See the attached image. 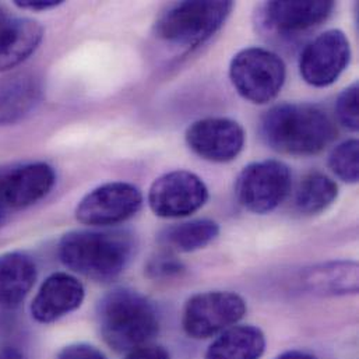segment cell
Wrapping results in <instances>:
<instances>
[{"mask_svg":"<svg viewBox=\"0 0 359 359\" xmlns=\"http://www.w3.org/2000/svg\"><path fill=\"white\" fill-rule=\"evenodd\" d=\"M266 350L263 332L249 325H235L211 343L204 359H260Z\"/></svg>","mask_w":359,"mask_h":359,"instance_id":"cell-19","label":"cell"},{"mask_svg":"<svg viewBox=\"0 0 359 359\" xmlns=\"http://www.w3.org/2000/svg\"><path fill=\"white\" fill-rule=\"evenodd\" d=\"M339 186L322 172H311L299 182L295 191L297 208L308 215L319 214L334 203Z\"/></svg>","mask_w":359,"mask_h":359,"instance_id":"cell-21","label":"cell"},{"mask_svg":"<svg viewBox=\"0 0 359 359\" xmlns=\"http://www.w3.org/2000/svg\"><path fill=\"white\" fill-rule=\"evenodd\" d=\"M189 149L211 163L233 161L245 146L243 128L228 118H204L186 130Z\"/></svg>","mask_w":359,"mask_h":359,"instance_id":"cell-11","label":"cell"},{"mask_svg":"<svg viewBox=\"0 0 359 359\" xmlns=\"http://www.w3.org/2000/svg\"><path fill=\"white\" fill-rule=\"evenodd\" d=\"M183 270H184L183 263L180 259H177V256L171 250H163L157 253L154 257L150 259L147 264L149 276L156 280L177 277Z\"/></svg>","mask_w":359,"mask_h":359,"instance_id":"cell-24","label":"cell"},{"mask_svg":"<svg viewBox=\"0 0 359 359\" xmlns=\"http://www.w3.org/2000/svg\"><path fill=\"white\" fill-rule=\"evenodd\" d=\"M301 283L315 295L341 297L358 292V264L355 262H329L306 269Z\"/></svg>","mask_w":359,"mask_h":359,"instance_id":"cell-17","label":"cell"},{"mask_svg":"<svg viewBox=\"0 0 359 359\" xmlns=\"http://www.w3.org/2000/svg\"><path fill=\"white\" fill-rule=\"evenodd\" d=\"M84 285L67 273H55L41 285L31 304V315L38 323H53L79 309L84 301Z\"/></svg>","mask_w":359,"mask_h":359,"instance_id":"cell-12","label":"cell"},{"mask_svg":"<svg viewBox=\"0 0 359 359\" xmlns=\"http://www.w3.org/2000/svg\"><path fill=\"white\" fill-rule=\"evenodd\" d=\"M208 200V189L189 171H172L154 180L149 191L151 211L163 218H183L198 211Z\"/></svg>","mask_w":359,"mask_h":359,"instance_id":"cell-9","label":"cell"},{"mask_svg":"<svg viewBox=\"0 0 359 359\" xmlns=\"http://www.w3.org/2000/svg\"><path fill=\"white\" fill-rule=\"evenodd\" d=\"M358 83L347 87L337 98L336 116L346 129L357 132L359 128Z\"/></svg>","mask_w":359,"mask_h":359,"instance_id":"cell-23","label":"cell"},{"mask_svg":"<svg viewBox=\"0 0 359 359\" xmlns=\"http://www.w3.org/2000/svg\"><path fill=\"white\" fill-rule=\"evenodd\" d=\"M63 1L59 0H15L14 4L18 8L22 10H29V11H45L50 10L53 7H57Z\"/></svg>","mask_w":359,"mask_h":359,"instance_id":"cell-27","label":"cell"},{"mask_svg":"<svg viewBox=\"0 0 359 359\" xmlns=\"http://www.w3.org/2000/svg\"><path fill=\"white\" fill-rule=\"evenodd\" d=\"M245 313L246 302L235 292H201L186 302L182 313V327L189 337L204 340L238 325Z\"/></svg>","mask_w":359,"mask_h":359,"instance_id":"cell-6","label":"cell"},{"mask_svg":"<svg viewBox=\"0 0 359 359\" xmlns=\"http://www.w3.org/2000/svg\"><path fill=\"white\" fill-rule=\"evenodd\" d=\"M8 17H11V14L8 13V10H7L6 7H3V6H0V25H1Z\"/></svg>","mask_w":359,"mask_h":359,"instance_id":"cell-30","label":"cell"},{"mask_svg":"<svg viewBox=\"0 0 359 359\" xmlns=\"http://www.w3.org/2000/svg\"><path fill=\"white\" fill-rule=\"evenodd\" d=\"M276 359H318L308 353H302V351H288L284 353L283 355L277 357Z\"/></svg>","mask_w":359,"mask_h":359,"instance_id":"cell-29","label":"cell"},{"mask_svg":"<svg viewBox=\"0 0 359 359\" xmlns=\"http://www.w3.org/2000/svg\"><path fill=\"white\" fill-rule=\"evenodd\" d=\"M219 233V226L212 219H191L174 224L160 235V242L171 252L190 253L210 245Z\"/></svg>","mask_w":359,"mask_h":359,"instance_id":"cell-20","label":"cell"},{"mask_svg":"<svg viewBox=\"0 0 359 359\" xmlns=\"http://www.w3.org/2000/svg\"><path fill=\"white\" fill-rule=\"evenodd\" d=\"M55 170L45 163H32L0 177V204L11 208L29 207L53 189Z\"/></svg>","mask_w":359,"mask_h":359,"instance_id":"cell-13","label":"cell"},{"mask_svg":"<svg viewBox=\"0 0 359 359\" xmlns=\"http://www.w3.org/2000/svg\"><path fill=\"white\" fill-rule=\"evenodd\" d=\"M132 253L133 242L122 232L72 231L59 243L62 263L98 283L118 278L129 264Z\"/></svg>","mask_w":359,"mask_h":359,"instance_id":"cell-3","label":"cell"},{"mask_svg":"<svg viewBox=\"0 0 359 359\" xmlns=\"http://www.w3.org/2000/svg\"><path fill=\"white\" fill-rule=\"evenodd\" d=\"M330 170L344 182L357 183L359 180V143L350 139L333 149L329 156Z\"/></svg>","mask_w":359,"mask_h":359,"instance_id":"cell-22","label":"cell"},{"mask_svg":"<svg viewBox=\"0 0 359 359\" xmlns=\"http://www.w3.org/2000/svg\"><path fill=\"white\" fill-rule=\"evenodd\" d=\"M126 359H171L165 348L157 346H143L128 354Z\"/></svg>","mask_w":359,"mask_h":359,"instance_id":"cell-26","label":"cell"},{"mask_svg":"<svg viewBox=\"0 0 359 359\" xmlns=\"http://www.w3.org/2000/svg\"><path fill=\"white\" fill-rule=\"evenodd\" d=\"M43 38L42 25L25 17H8L0 25V72H7L27 60Z\"/></svg>","mask_w":359,"mask_h":359,"instance_id":"cell-15","label":"cell"},{"mask_svg":"<svg viewBox=\"0 0 359 359\" xmlns=\"http://www.w3.org/2000/svg\"><path fill=\"white\" fill-rule=\"evenodd\" d=\"M41 83L32 73L18 72L0 80V126L21 122L38 105Z\"/></svg>","mask_w":359,"mask_h":359,"instance_id":"cell-16","label":"cell"},{"mask_svg":"<svg viewBox=\"0 0 359 359\" xmlns=\"http://www.w3.org/2000/svg\"><path fill=\"white\" fill-rule=\"evenodd\" d=\"M232 8V1L222 0L180 1L158 17L156 34L170 43L196 48L221 29Z\"/></svg>","mask_w":359,"mask_h":359,"instance_id":"cell-4","label":"cell"},{"mask_svg":"<svg viewBox=\"0 0 359 359\" xmlns=\"http://www.w3.org/2000/svg\"><path fill=\"white\" fill-rule=\"evenodd\" d=\"M285 77L284 60L260 46L242 49L229 66V79L238 94L257 105L271 102L280 94Z\"/></svg>","mask_w":359,"mask_h":359,"instance_id":"cell-5","label":"cell"},{"mask_svg":"<svg viewBox=\"0 0 359 359\" xmlns=\"http://www.w3.org/2000/svg\"><path fill=\"white\" fill-rule=\"evenodd\" d=\"M97 319L104 341L116 353H130L147 346L160 332L154 305L129 288H116L98 304Z\"/></svg>","mask_w":359,"mask_h":359,"instance_id":"cell-2","label":"cell"},{"mask_svg":"<svg viewBox=\"0 0 359 359\" xmlns=\"http://www.w3.org/2000/svg\"><path fill=\"white\" fill-rule=\"evenodd\" d=\"M350 59L351 46L347 35L340 29H329L305 46L299 72L308 84L329 87L347 69Z\"/></svg>","mask_w":359,"mask_h":359,"instance_id":"cell-10","label":"cell"},{"mask_svg":"<svg viewBox=\"0 0 359 359\" xmlns=\"http://www.w3.org/2000/svg\"><path fill=\"white\" fill-rule=\"evenodd\" d=\"M334 8V1H267L262 7L263 24L281 34H294L311 29L325 22Z\"/></svg>","mask_w":359,"mask_h":359,"instance_id":"cell-14","label":"cell"},{"mask_svg":"<svg viewBox=\"0 0 359 359\" xmlns=\"http://www.w3.org/2000/svg\"><path fill=\"white\" fill-rule=\"evenodd\" d=\"M36 280V266L25 253L0 255V306L17 308Z\"/></svg>","mask_w":359,"mask_h":359,"instance_id":"cell-18","label":"cell"},{"mask_svg":"<svg viewBox=\"0 0 359 359\" xmlns=\"http://www.w3.org/2000/svg\"><path fill=\"white\" fill-rule=\"evenodd\" d=\"M143 205L140 189L128 182L104 183L86 194L76 208V218L90 226L118 225L136 215Z\"/></svg>","mask_w":359,"mask_h":359,"instance_id":"cell-8","label":"cell"},{"mask_svg":"<svg viewBox=\"0 0 359 359\" xmlns=\"http://www.w3.org/2000/svg\"><path fill=\"white\" fill-rule=\"evenodd\" d=\"M56 359H107V357L93 346L72 344L65 347Z\"/></svg>","mask_w":359,"mask_h":359,"instance_id":"cell-25","label":"cell"},{"mask_svg":"<svg viewBox=\"0 0 359 359\" xmlns=\"http://www.w3.org/2000/svg\"><path fill=\"white\" fill-rule=\"evenodd\" d=\"M0 359H27L22 353L10 346H0Z\"/></svg>","mask_w":359,"mask_h":359,"instance_id":"cell-28","label":"cell"},{"mask_svg":"<svg viewBox=\"0 0 359 359\" xmlns=\"http://www.w3.org/2000/svg\"><path fill=\"white\" fill-rule=\"evenodd\" d=\"M292 174L288 165L277 160L252 163L242 170L236 180L239 203L255 214L276 210L290 194Z\"/></svg>","mask_w":359,"mask_h":359,"instance_id":"cell-7","label":"cell"},{"mask_svg":"<svg viewBox=\"0 0 359 359\" xmlns=\"http://www.w3.org/2000/svg\"><path fill=\"white\" fill-rule=\"evenodd\" d=\"M332 118L311 104H280L260 121L263 142L288 156H313L323 151L336 137Z\"/></svg>","mask_w":359,"mask_h":359,"instance_id":"cell-1","label":"cell"}]
</instances>
